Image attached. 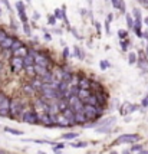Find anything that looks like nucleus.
<instances>
[{"mask_svg":"<svg viewBox=\"0 0 148 154\" xmlns=\"http://www.w3.org/2000/svg\"><path fill=\"white\" fill-rule=\"evenodd\" d=\"M25 113V102L20 98H12L10 101V117L16 118V117H22Z\"/></svg>","mask_w":148,"mask_h":154,"instance_id":"f257e3e1","label":"nucleus"},{"mask_svg":"<svg viewBox=\"0 0 148 154\" xmlns=\"http://www.w3.org/2000/svg\"><path fill=\"white\" fill-rule=\"evenodd\" d=\"M83 113H85V115H86V120H88V121H96L99 117H101V114H102V107L85 104V107H83Z\"/></svg>","mask_w":148,"mask_h":154,"instance_id":"f03ea898","label":"nucleus"},{"mask_svg":"<svg viewBox=\"0 0 148 154\" xmlns=\"http://www.w3.org/2000/svg\"><path fill=\"white\" fill-rule=\"evenodd\" d=\"M10 98L4 94H0V117L10 115Z\"/></svg>","mask_w":148,"mask_h":154,"instance_id":"7ed1b4c3","label":"nucleus"},{"mask_svg":"<svg viewBox=\"0 0 148 154\" xmlns=\"http://www.w3.org/2000/svg\"><path fill=\"white\" fill-rule=\"evenodd\" d=\"M22 118L27 124H38L39 122V114L35 110H26L23 113V115H22Z\"/></svg>","mask_w":148,"mask_h":154,"instance_id":"20e7f679","label":"nucleus"},{"mask_svg":"<svg viewBox=\"0 0 148 154\" xmlns=\"http://www.w3.org/2000/svg\"><path fill=\"white\" fill-rule=\"evenodd\" d=\"M35 64H36V65H40V66H45V68H49V66L52 65L50 58L48 56V53H45V52H38V53L35 55Z\"/></svg>","mask_w":148,"mask_h":154,"instance_id":"39448f33","label":"nucleus"},{"mask_svg":"<svg viewBox=\"0 0 148 154\" xmlns=\"http://www.w3.org/2000/svg\"><path fill=\"white\" fill-rule=\"evenodd\" d=\"M137 141H140L138 134H122L116 138V143L119 144H135Z\"/></svg>","mask_w":148,"mask_h":154,"instance_id":"423d86ee","label":"nucleus"},{"mask_svg":"<svg viewBox=\"0 0 148 154\" xmlns=\"http://www.w3.org/2000/svg\"><path fill=\"white\" fill-rule=\"evenodd\" d=\"M10 66H12V71L15 73H19L20 71L25 69V64H23V58L20 56H13L10 58Z\"/></svg>","mask_w":148,"mask_h":154,"instance_id":"0eeeda50","label":"nucleus"},{"mask_svg":"<svg viewBox=\"0 0 148 154\" xmlns=\"http://www.w3.org/2000/svg\"><path fill=\"white\" fill-rule=\"evenodd\" d=\"M68 102H69V107L74 110L75 113H79V111H83V107H85V102H83L81 98L78 97V95H75V97L69 98L68 99Z\"/></svg>","mask_w":148,"mask_h":154,"instance_id":"6e6552de","label":"nucleus"},{"mask_svg":"<svg viewBox=\"0 0 148 154\" xmlns=\"http://www.w3.org/2000/svg\"><path fill=\"white\" fill-rule=\"evenodd\" d=\"M92 84L94 81H91L89 78L86 76H79V81H78V88H82V89H91L92 88Z\"/></svg>","mask_w":148,"mask_h":154,"instance_id":"1a4fd4ad","label":"nucleus"},{"mask_svg":"<svg viewBox=\"0 0 148 154\" xmlns=\"http://www.w3.org/2000/svg\"><path fill=\"white\" fill-rule=\"evenodd\" d=\"M29 85L32 87L35 91H38V92H40V89L43 88V85H45V82L42 81L40 78H38V76H33L32 79L29 81Z\"/></svg>","mask_w":148,"mask_h":154,"instance_id":"9d476101","label":"nucleus"},{"mask_svg":"<svg viewBox=\"0 0 148 154\" xmlns=\"http://www.w3.org/2000/svg\"><path fill=\"white\" fill-rule=\"evenodd\" d=\"M15 36H7L6 39H3V41L0 42V49H10L12 48V45H13V42H15Z\"/></svg>","mask_w":148,"mask_h":154,"instance_id":"9b49d317","label":"nucleus"},{"mask_svg":"<svg viewBox=\"0 0 148 154\" xmlns=\"http://www.w3.org/2000/svg\"><path fill=\"white\" fill-rule=\"evenodd\" d=\"M27 53H29V48H27V46H25V45L12 52V55H13V56H20V58H25Z\"/></svg>","mask_w":148,"mask_h":154,"instance_id":"f8f14e48","label":"nucleus"},{"mask_svg":"<svg viewBox=\"0 0 148 154\" xmlns=\"http://www.w3.org/2000/svg\"><path fill=\"white\" fill-rule=\"evenodd\" d=\"M95 97H96V99H98L99 105L101 107L105 105V102H107V94H104V92H102V89H99V91L95 92Z\"/></svg>","mask_w":148,"mask_h":154,"instance_id":"ddd939ff","label":"nucleus"},{"mask_svg":"<svg viewBox=\"0 0 148 154\" xmlns=\"http://www.w3.org/2000/svg\"><path fill=\"white\" fill-rule=\"evenodd\" d=\"M88 121L86 120V115H85V113L83 111H79V113H75V122L76 124H85V122Z\"/></svg>","mask_w":148,"mask_h":154,"instance_id":"4468645a","label":"nucleus"},{"mask_svg":"<svg viewBox=\"0 0 148 154\" xmlns=\"http://www.w3.org/2000/svg\"><path fill=\"white\" fill-rule=\"evenodd\" d=\"M111 3H112V6L115 9H118L119 12L125 13V3H124V0H111Z\"/></svg>","mask_w":148,"mask_h":154,"instance_id":"2eb2a0df","label":"nucleus"},{"mask_svg":"<svg viewBox=\"0 0 148 154\" xmlns=\"http://www.w3.org/2000/svg\"><path fill=\"white\" fill-rule=\"evenodd\" d=\"M35 72H36V76H43L45 73H48V68H45V66H40V65H36L35 64Z\"/></svg>","mask_w":148,"mask_h":154,"instance_id":"dca6fc26","label":"nucleus"},{"mask_svg":"<svg viewBox=\"0 0 148 154\" xmlns=\"http://www.w3.org/2000/svg\"><path fill=\"white\" fill-rule=\"evenodd\" d=\"M83 102H85V104H89V105H99L98 99H96V97H95V94H91L88 98H85Z\"/></svg>","mask_w":148,"mask_h":154,"instance_id":"f3484780","label":"nucleus"},{"mask_svg":"<svg viewBox=\"0 0 148 154\" xmlns=\"http://www.w3.org/2000/svg\"><path fill=\"white\" fill-rule=\"evenodd\" d=\"M23 64H25V66L35 65V56H33L32 53H27V55L23 58Z\"/></svg>","mask_w":148,"mask_h":154,"instance_id":"a211bd4d","label":"nucleus"},{"mask_svg":"<svg viewBox=\"0 0 148 154\" xmlns=\"http://www.w3.org/2000/svg\"><path fill=\"white\" fill-rule=\"evenodd\" d=\"M76 95H78V97L81 98V99H85V98H88L91 95V91L89 89H82V88H79L78 89V94H76Z\"/></svg>","mask_w":148,"mask_h":154,"instance_id":"6ab92c4d","label":"nucleus"},{"mask_svg":"<svg viewBox=\"0 0 148 154\" xmlns=\"http://www.w3.org/2000/svg\"><path fill=\"white\" fill-rule=\"evenodd\" d=\"M125 20H127V26H128V29H134V23H135L134 17H132L131 15H125Z\"/></svg>","mask_w":148,"mask_h":154,"instance_id":"aec40b11","label":"nucleus"},{"mask_svg":"<svg viewBox=\"0 0 148 154\" xmlns=\"http://www.w3.org/2000/svg\"><path fill=\"white\" fill-rule=\"evenodd\" d=\"M137 53H134V52H130L128 53V62H130V65H134V64H137Z\"/></svg>","mask_w":148,"mask_h":154,"instance_id":"412c9836","label":"nucleus"},{"mask_svg":"<svg viewBox=\"0 0 148 154\" xmlns=\"http://www.w3.org/2000/svg\"><path fill=\"white\" fill-rule=\"evenodd\" d=\"M25 72L29 75V76H36V72H35V65L32 66H25Z\"/></svg>","mask_w":148,"mask_h":154,"instance_id":"4be33fe9","label":"nucleus"},{"mask_svg":"<svg viewBox=\"0 0 148 154\" xmlns=\"http://www.w3.org/2000/svg\"><path fill=\"white\" fill-rule=\"evenodd\" d=\"M78 135H79L78 133H66V134L62 135V138H63V140H74V138H76Z\"/></svg>","mask_w":148,"mask_h":154,"instance_id":"5701e85b","label":"nucleus"},{"mask_svg":"<svg viewBox=\"0 0 148 154\" xmlns=\"http://www.w3.org/2000/svg\"><path fill=\"white\" fill-rule=\"evenodd\" d=\"M4 131H7V133L13 134V135H23V131L15 130V128H9V127H6V128H4Z\"/></svg>","mask_w":148,"mask_h":154,"instance_id":"b1692460","label":"nucleus"},{"mask_svg":"<svg viewBox=\"0 0 148 154\" xmlns=\"http://www.w3.org/2000/svg\"><path fill=\"white\" fill-rule=\"evenodd\" d=\"M20 46H23V43L19 41V39H15V42H13V45H12V48H10V50L13 52V50H16V49H19Z\"/></svg>","mask_w":148,"mask_h":154,"instance_id":"393cba45","label":"nucleus"},{"mask_svg":"<svg viewBox=\"0 0 148 154\" xmlns=\"http://www.w3.org/2000/svg\"><path fill=\"white\" fill-rule=\"evenodd\" d=\"M128 46H130V41L128 39H121V49H122L124 52L128 50Z\"/></svg>","mask_w":148,"mask_h":154,"instance_id":"a878e982","label":"nucleus"},{"mask_svg":"<svg viewBox=\"0 0 148 154\" xmlns=\"http://www.w3.org/2000/svg\"><path fill=\"white\" fill-rule=\"evenodd\" d=\"M19 17H20V20H22L23 23H29V19H27V15H26V10L19 12Z\"/></svg>","mask_w":148,"mask_h":154,"instance_id":"bb28decb","label":"nucleus"},{"mask_svg":"<svg viewBox=\"0 0 148 154\" xmlns=\"http://www.w3.org/2000/svg\"><path fill=\"white\" fill-rule=\"evenodd\" d=\"M109 66H111V65H109V62H108V61H101V62H99V68H101L102 71L108 69Z\"/></svg>","mask_w":148,"mask_h":154,"instance_id":"cd10ccee","label":"nucleus"},{"mask_svg":"<svg viewBox=\"0 0 148 154\" xmlns=\"http://www.w3.org/2000/svg\"><path fill=\"white\" fill-rule=\"evenodd\" d=\"M56 17H55V15H50V16H48V23L50 24V26H55L56 24Z\"/></svg>","mask_w":148,"mask_h":154,"instance_id":"c85d7f7f","label":"nucleus"},{"mask_svg":"<svg viewBox=\"0 0 148 154\" xmlns=\"http://www.w3.org/2000/svg\"><path fill=\"white\" fill-rule=\"evenodd\" d=\"M132 15H134V19H142L141 17V10L138 7H135L132 10Z\"/></svg>","mask_w":148,"mask_h":154,"instance_id":"c756f323","label":"nucleus"},{"mask_svg":"<svg viewBox=\"0 0 148 154\" xmlns=\"http://www.w3.org/2000/svg\"><path fill=\"white\" fill-rule=\"evenodd\" d=\"M75 55H76V56L79 58L81 61H82L83 58H85V53H83V52H82V50H81L79 48H75Z\"/></svg>","mask_w":148,"mask_h":154,"instance_id":"7c9ffc66","label":"nucleus"},{"mask_svg":"<svg viewBox=\"0 0 148 154\" xmlns=\"http://www.w3.org/2000/svg\"><path fill=\"white\" fill-rule=\"evenodd\" d=\"M16 9H17V12H23V10H26L25 3H23V1H17V3H16Z\"/></svg>","mask_w":148,"mask_h":154,"instance_id":"2f4dec72","label":"nucleus"},{"mask_svg":"<svg viewBox=\"0 0 148 154\" xmlns=\"http://www.w3.org/2000/svg\"><path fill=\"white\" fill-rule=\"evenodd\" d=\"M23 32H25V35H27V36H30V26H29V23H23Z\"/></svg>","mask_w":148,"mask_h":154,"instance_id":"473e14b6","label":"nucleus"},{"mask_svg":"<svg viewBox=\"0 0 148 154\" xmlns=\"http://www.w3.org/2000/svg\"><path fill=\"white\" fill-rule=\"evenodd\" d=\"M96 131H98V133H109L111 128H109V125H102V127H99Z\"/></svg>","mask_w":148,"mask_h":154,"instance_id":"72a5a7b5","label":"nucleus"},{"mask_svg":"<svg viewBox=\"0 0 148 154\" xmlns=\"http://www.w3.org/2000/svg\"><path fill=\"white\" fill-rule=\"evenodd\" d=\"M118 36H119V39H127L128 38V32L127 30H118Z\"/></svg>","mask_w":148,"mask_h":154,"instance_id":"f704fd0d","label":"nucleus"},{"mask_svg":"<svg viewBox=\"0 0 148 154\" xmlns=\"http://www.w3.org/2000/svg\"><path fill=\"white\" fill-rule=\"evenodd\" d=\"M7 36H9V35L6 33V30H4V29H0V42L3 41V39H6Z\"/></svg>","mask_w":148,"mask_h":154,"instance_id":"c9c22d12","label":"nucleus"},{"mask_svg":"<svg viewBox=\"0 0 148 154\" xmlns=\"http://www.w3.org/2000/svg\"><path fill=\"white\" fill-rule=\"evenodd\" d=\"M88 146V143H74L72 144V147H75V148H81V147H86Z\"/></svg>","mask_w":148,"mask_h":154,"instance_id":"e433bc0d","label":"nucleus"},{"mask_svg":"<svg viewBox=\"0 0 148 154\" xmlns=\"http://www.w3.org/2000/svg\"><path fill=\"white\" fill-rule=\"evenodd\" d=\"M43 38H45V41H48V42L52 41V35H50V33H45V36H43Z\"/></svg>","mask_w":148,"mask_h":154,"instance_id":"4c0bfd02","label":"nucleus"},{"mask_svg":"<svg viewBox=\"0 0 148 154\" xmlns=\"http://www.w3.org/2000/svg\"><path fill=\"white\" fill-rule=\"evenodd\" d=\"M95 29H96V33L101 35V24H99L98 22H95Z\"/></svg>","mask_w":148,"mask_h":154,"instance_id":"58836bf2","label":"nucleus"},{"mask_svg":"<svg viewBox=\"0 0 148 154\" xmlns=\"http://www.w3.org/2000/svg\"><path fill=\"white\" fill-rule=\"evenodd\" d=\"M141 105L142 107H148V95L145 98H144V99H142V102H141Z\"/></svg>","mask_w":148,"mask_h":154,"instance_id":"ea45409f","label":"nucleus"},{"mask_svg":"<svg viewBox=\"0 0 148 154\" xmlns=\"http://www.w3.org/2000/svg\"><path fill=\"white\" fill-rule=\"evenodd\" d=\"M3 1V4L7 7V10H12V7H10V3H9V0H1Z\"/></svg>","mask_w":148,"mask_h":154,"instance_id":"a19ab883","label":"nucleus"},{"mask_svg":"<svg viewBox=\"0 0 148 154\" xmlns=\"http://www.w3.org/2000/svg\"><path fill=\"white\" fill-rule=\"evenodd\" d=\"M109 23H111L109 20H107V22H105V30H107V33L111 32V29H109Z\"/></svg>","mask_w":148,"mask_h":154,"instance_id":"79ce46f5","label":"nucleus"},{"mask_svg":"<svg viewBox=\"0 0 148 154\" xmlns=\"http://www.w3.org/2000/svg\"><path fill=\"white\" fill-rule=\"evenodd\" d=\"M141 150H142V147H141V146H134L131 151H141Z\"/></svg>","mask_w":148,"mask_h":154,"instance_id":"37998d69","label":"nucleus"},{"mask_svg":"<svg viewBox=\"0 0 148 154\" xmlns=\"http://www.w3.org/2000/svg\"><path fill=\"white\" fill-rule=\"evenodd\" d=\"M33 19H35V20H39V19H40V15H39L38 12H35V13H33Z\"/></svg>","mask_w":148,"mask_h":154,"instance_id":"c03bdc74","label":"nucleus"},{"mask_svg":"<svg viewBox=\"0 0 148 154\" xmlns=\"http://www.w3.org/2000/svg\"><path fill=\"white\" fill-rule=\"evenodd\" d=\"M63 144H56V146H55V151H58V150H62V148H63Z\"/></svg>","mask_w":148,"mask_h":154,"instance_id":"a18cd8bd","label":"nucleus"},{"mask_svg":"<svg viewBox=\"0 0 148 154\" xmlns=\"http://www.w3.org/2000/svg\"><path fill=\"white\" fill-rule=\"evenodd\" d=\"M63 56H65V58H69V49H68V48L63 49Z\"/></svg>","mask_w":148,"mask_h":154,"instance_id":"49530a36","label":"nucleus"},{"mask_svg":"<svg viewBox=\"0 0 148 154\" xmlns=\"http://www.w3.org/2000/svg\"><path fill=\"white\" fill-rule=\"evenodd\" d=\"M10 24H12V27H13L15 30H16V29H17V24H16V22H15L13 19H12V22H10Z\"/></svg>","mask_w":148,"mask_h":154,"instance_id":"de8ad7c7","label":"nucleus"},{"mask_svg":"<svg viewBox=\"0 0 148 154\" xmlns=\"http://www.w3.org/2000/svg\"><path fill=\"white\" fill-rule=\"evenodd\" d=\"M112 19H114V16H112V15H111V13H109V15H108V17H107V20H109V22H111V20H112Z\"/></svg>","mask_w":148,"mask_h":154,"instance_id":"09e8293b","label":"nucleus"},{"mask_svg":"<svg viewBox=\"0 0 148 154\" xmlns=\"http://www.w3.org/2000/svg\"><path fill=\"white\" fill-rule=\"evenodd\" d=\"M142 38H145V39L148 41V32H144V33H142Z\"/></svg>","mask_w":148,"mask_h":154,"instance_id":"8fccbe9b","label":"nucleus"},{"mask_svg":"<svg viewBox=\"0 0 148 154\" xmlns=\"http://www.w3.org/2000/svg\"><path fill=\"white\" fill-rule=\"evenodd\" d=\"M138 154H148V151H145V150H141Z\"/></svg>","mask_w":148,"mask_h":154,"instance_id":"3c124183","label":"nucleus"},{"mask_svg":"<svg viewBox=\"0 0 148 154\" xmlns=\"http://www.w3.org/2000/svg\"><path fill=\"white\" fill-rule=\"evenodd\" d=\"M144 22H145V24H147V26H148V16L145 17V19H144Z\"/></svg>","mask_w":148,"mask_h":154,"instance_id":"603ef678","label":"nucleus"},{"mask_svg":"<svg viewBox=\"0 0 148 154\" xmlns=\"http://www.w3.org/2000/svg\"><path fill=\"white\" fill-rule=\"evenodd\" d=\"M124 154H131V151H128V150H127V151H124Z\"/></svg>","mask_w":148,"mask_h":154,"instance_id":"864d4df0","label":"nucleus"},{"mask_svg":"<svg viewBox=\"0 0 148 154\" xmlns=\"http://www.w3.org/2000/svg\"><path fill=\"white\" fill-rule=\"evenodd\" d=\"M39 154H45V153H43V151H39Z\"/></svg>","mask_w":148,"mask_h":154,"instance_id":"5fc2aeb1","label":"nucleus"},{"mask_svg":"<svg viewBox=\"0 0 148 154\" xmlns=\"http://www.w3.org/2000/svg\"><path fill=\"white\" fill-rule=\"evenodd\" d=\"M1 68H3V66H1V64H0V71H1Z\"/></svg>","mask_w":148,"mask_h":154,"instance_id":"6e6d98bb","label":"nucleus"},{"mask_svg":"<svg viewBox=\"0 0 148 154\" xmlns=\"http://www.w3.org/2000/svg\"><path fill=\"white\" fill-rule=\"evenodd\" d=\"M26 1H27V3H29V1H30V0H26Z\"/></svg>","mask_w":148,"mask_h":154,"instance_id":"4d7b16f0","label":"nucleus"},{"mask_svg":"<svg viewBox=\"0 0 148 154\" xmlns=\"http://www.w3.org/2000/svg\"><path fill=\"white\" fill-rule=\"evenodd\" d=\"M111 154H116V153H111Z\"/></svg>","mask_w":148,"mask_h":154,"instance_id":"13d9d810","label":"nucleus"}]
</instances>
